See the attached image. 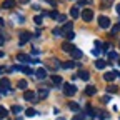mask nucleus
I'll return each instance as SVG.
<instances>
[{"label": "nucleus", "mask_w": 120, "mask_h": 120, "mask_svg": "<svg viewBox=\"0 0 120 120\" xmlns=\"http://www.w3.org/2000/svg\"><path fill=\"white\" fill-rule=\"evenodd\" d=\"M68 107H70L73 112H79V110H80V105H79V103H75V102H70V103H68Z\"/></svg>", "instance_id": "22"}, {"label": "nucleus", "mask_w": 120, "mask_h": 120, "mask_svg": "<svg viewBox=\"0 0 120 120\" xmlns=\"http://www.w3.org/2000/svg\"><path fill=\"white\" fill-rule=\"evenodd\" d=\"M107 92H110V94H117V92H118V88H117L115 85H109V87H107Z\"/></svg>", "instance_id": "24"}, {"label": "nucleus", "mask_w": 120, "mask_h": 120, "mask_svg": "<svg viewBox=\"0 0 120 120\" xmlns=\"http://www.w3.org/2000/svg\"><path fill=\"white\" fill-rule=\"evenodd\" d=\"M72 120H85V117H83L82 113H77V115H73V117H72Z\"/></svg>", "instance_id": "30"}, {"label": "nucleus", "mask_w": 120, "mask_h": 120, "mask_svg": "<svg viewBox=\"0 0 120 120\" xmlns=\"http://www.w3.org/2000/svg\"><path fill=\"white\" fill-rule=\"evenodd\" d=\"M25 115L27 117H34V115H37V110L35 109H27L25 110Z\"/></svg>", "instance_id": "23"}, {"label": "nucleus", "mask_w": 120, "mask_h": 120, "mask_svg": "<svg viewBox=\"0 0 120 120\" xmlns=\"http://www.w3.org/2000/svg\"><path fill=\"white\" fill-rule=\"evenodd\" d=\"M102 102H103V103H109V102H110V97H109V95H105V97L102 98Z\"/></svg>", "instance_id": "38"}, {"label": "nucleus", "mask_w": 120, "mask_h": 120, "mask_svg": "<svg viewBox=\"0 0 120 120\" xmlns=\"http://www.w3.org/2000/svg\"><path fill=\"white\" fill-rule=\"evenodd\" d=\"M65 37H67V40H73V37H75V34L72 32V30H70V32H67L65 34Z\"/></svg>", "instance_id": "31"}, {"label": "nucleus", "mask_w": 120, "mask_h": 120, "mask_svg": "<svg viewBox=\"0 0 120 120\" xmlns=\"http://www.w3.org/2000/svg\"><path fill=\"white\" fill-rule=\"evenodd\" d=\"M4 55H5V53H4V52H2V50H0V58H2V57H4Z\"/></svg>", "instance_id": "43"}, {"label": "nucleus", "mask_w": 120, "mask_h": 120, "mask_svg": "<svg viewBox=\"0 0 120 120\" xmlns=\"http://www.w3.org/2000/svg\"><path fill=\"white\" fill-rule=\"evenodd\" d=\"M35 75H37L38 80H43L45 77H47V70H45V68H38V70L35 72Z\"/></svg>", "instance_id": "11"}, {"label": "nucleus", "mask_w": 120, "mask_h": 120, "mask_svg": "<svg viewBox=\"0 0 120 120\" xmlns=\"http://www.w3.org/2000/svg\"><path fill=\"white\" fill-rule=\"evenodd\" d=\"M12 112H13V113H19V112H22V107H20V105H13V107H12Z\"/></svg>", "instance_id": "27"}, {"label": "nucleus", "mask_w": 120, "mask_h": 120, "mask_svg": "<svg viewBox=\"0 0 120 120\" xmlns=\"http://www.w3.org/2000/svg\"><path fill=\"white\" fill-rule=\"evenodd\" d=\"M34 22H35L37 25H42V17H40V15H37V17L34 19Z\"/></svg>", "instance_id": "34"}, {"label": "nucleus", "mask_w": 120, "mask_h": 120, "mask_svg": "<svg viewBox=\"0 0 120 120\" xmlns=\"http://www.w3.org/2000/svg\"><path fill=\"white\" fill-rule=\"evenodd\" d=\"M47 95H49V88H47V87H43V88H38V92H37V98L43 100V98H47Z\"/></svg>", "instance_id": "7"}, {"label": "nucleus", "mask_w": 120, "mask_h": 120, "mask_svg": "<svg viewBox=\"0 0 120 120\" xmlns=\"http://www.w3.org/2000/svg\"><path fill=\"white\" fill-rule=\"evenodd\" d=\"M70 53H72V57H73V58H82V55H83V53H82V50H79V49H73Z\"/></svg>", "instance_id": "17"}, {"label": "nucleus", "mask_w": 120, "mask_h": 120, "mask_svg": "<svg viewBox=\"0 0 120 120\" xmlns=\"http://www.w3.org/2000/svg\"><path fill=\"white\" fill-rule=\"evenodd\" d=\"M5 117H7V109L0 107V118H5Z\"/></svg>", "instance_id": "29"}, {"label": "nucleus", "mask_w": 120, "mask_h": 120, "mask_svg": "<svg viewBox=\"0 0 120 120\" xmlns=\"http://www.w3.org/2000/svg\"><path fill=\"white\" fill-rule=\"evenodd\" d=\"M23 100H28V102H37V94L32 92V90H25L23 92Z\"/></svg>", "instance_id": "2"}, {"label": "nucleus", "mask_w": 120, "mask_h": 120, "mask_svg": "<svg viewBox=\"0 0 120 120\" xmlns=\"http://www.w3.org/2000/svg\"><path fill=\"white\" fill-rule=\"evenodd\" d=\"M118 65H120V58H118Z\"/></svg>", "instance_id": "45"}, {"label": "nucleus", "mask_w": 120, "mask_h": 120, "mask_svg": "<svg viewBox=\"0 0 120 120\" xmlns=\"http://www.w3.org/2000/svg\"><path fill=\"white\" fill-rule=\"evenodd\" d=\"M49 15H50L52 19H58V13L57 12H49Z\"/></svg>", "instance_id": "36"}, {"label": "nucleus", "mask_w": 120, "mask_h": 120, "mask_svg": "<svg viewBox=\"0 0 120 120\" xmlns=\"http://www.w3.org/2000/svg\"><path fill=\"white\" fill-rule=\"evenodd\" d=\"M52 82L55 85H60V83H62V77H60V75H52Z\"/></svg>", "instance_id": "21"}, {"label": "nucleus", "mask_w": 120, "mask_h": 120, "mask_svg": "<svg viewBox=\"0 0 120 120\" xmlns=\"http://www.w3.org/2000/svg\"><path fill=\"white\" fill-rule=\"evenodd\" d=\"M73 49H75V45H72L70 42H64V43H62V50H64V52H68V53H70Z\"/></svg>", "instance_id": "9"}, {"label": "nucleus", "mask_w": 120, "mask_h": 120, "mask_svg": "<svg viewBox=\"0 0 120 120\" xmlns=\"http://www.w3.org/2000/svg\"><path fill=\"white\" fill-rule=\"evenodd\" d=\"M94 19V12L90 10V8H85V10H82V20H85V22H90Z\"/></svg>", "instance_id": "5"}, {"label": "nucleus", "mask_w": 120, "mask_h": 120, "mask_svg": "<svg viewBox=\"0 0 120 120\" xmlns=\"http://www.w3.org/2000/svg\"><path fill=\"white\" fill-rule=\"evenodd\" d=\"M62 67L64 68H73L75 67V62H65V64H62Z\"/></svg>", "instance_id": "25"}, {"label": "nucleus", "mask_w": 120, "mask_h": 120, "mask_svg": "<svg viewBox=\"0 0 120 120\" xmlns=\"http://www.w3.org/2000/svg\"><path fill=\"white\" fill-rule=\"evenodd\" d=\"M53 35L57 37V35H62V30L60 28H53Z\"/></svg>", "instance_id": "35"}, {"label": "nucleus", "mask_w": 120, "mask_h": 120, "mask_svg": "<svg viewBox=\"0 0 120 120\" xmlns=\"http://www.w3.org/2000/svg\"><path fill=\"white\" fill-rule=\"evenodd\" d=\"M30 37H32V35H30L28 32H22V34H20V45L27 43V42L30 40Z\"/></svg>", "instance_id": "10"}, {"label": "nucleus", "mask_w": 120, "mask_h": 120, "mask_svg": "<svg viewBox=\"0 0 120 120\" xmlns=\"http://www.w3.org/2000/svg\"><path fill=\"white\" fill-rule=\"evenodd\" d=\"M88 4H92V0H80L77 7H83V5H88Z\"/></svg>", "instance_id": "28"}, {"label": "nucleus", "mask_w": 120, "mask_h": 120, "mask_svg": "<svg viewBox=\"0 0 120 120\" xmlns=\"http://www.w3.org/2000/svg\"><path fill=\"white\" fill-rule=\"evenodd\" d=\"M72 27H73V23H72V22H67V23H65L62 28H60V30H62V34L65 35L67 32H70V30H72Z\"/></svg>", "instance_id": "14"}, {"label": "nucleus", "mask_w": 120, "mask_h": 120, "mask_svg": "<svg viewBox=\"0 0 120 120\" xmlns=\"http://www.w3.org/2000/svg\"><path fill=\"white\" fill-rule=\"evenodd\" d=\"M115 77H120V73H118V72H115V70H113V72H107V73H103V79L107 80V82H112Z\"/></svg>", "instance_id": "6"}, {"label": "nucleus", "mask_w": 120, "mask_h": 120, "mask_svg": "<svg viewBox=\"0 0 120 120\" xmlns=\"http://www.w3.org/2000/svg\"><path fill=\"white\" fill-rule=\"evenodd\" d=\"M95 67H97L98 70H103L105 67H107V62H105V60H102V58H98V60H95Z\"/></svg>", "instance_id": "13"}, {"label": "nucleus", "mask_w": 120, "mask_h": 120, "mask_svg": "<svg viewBox=\"0 0 120 120\" xmlns=\"http://www.w3.org/2000/svg\"><path fill=\"white\" fill-rule=\"evenodd\" d=\"M17 60H19V62H22V64H28V62H32V58H30L28 55H25V53H19V55H17Z\"/></svg>", "instance_id": "8"}, {"label": "nucleus", "mask_w": 120, "mask_h": 120, "mask_svg": "<svg viewBox=\"0 0 120 120\" xmlns=\"http://www.w3.org/2000/svg\"><path fill=\"white\" fill-rule=\"evenodd\" d=\"M79 77H80L82 80H88V79H90V73L85 72V70H80V72H79Z\"/></svg>", "instance_id": "19"}, {"label": "nucleus", "mask_w": 120, "mask_h": 120, "mask_svg": "<svg viewBox=\"0 0 120 120\" xmlns=\"http://www.w3.org/2000/svg\"><path fill=\"white\" fill-rule=\"evenodd\" d=\"M112 4H113V0H100V7L102 8H109Z\"/></svg>", "instance_id": "16"}, {"label": "nucleus", "mask_w": 120, "mask_h": 120, "mask_svg": "<svg viewBox=\"0 0 120 120\" xmlns=\"http://www.w3.org/2000/svg\"><path fill=\"white\" fill-rule=\"evenodd\" d=\"M98 25H100V28H109L110 25H112V22H110V19L109 17H98Z\"/></svg>", "instance_id": "3"}, {"label": "nucleus", "mask_w": 120, "mask_h": 120, "mask_svg": "<svg viewBox=\"0 0 120 120\" xmlns=\"http://www.w3.org/2000/svg\"><path fill=\"white\" fill-rule=\"evenodd\" d=\"M50 67H52V68H58V67H62V64H60L57 58H52V60H50Z\"/></svg>", "instance_id": "20"}, {"label": "nucleus", "mask_w": 120, "mask_h": 120, "mask_svg": "<svg viewBox=\"0 0 120 120\" xmlns=\"http://www.w3.org/2000/svg\"><path fill=\"white\" fill-rule=\"evenodd\" d=\"M92 53H94V55H98V53H100V49H98V47H97V49H94V50H92Z\"/></svg>", "instance_id": "39"}, {"label": "nucleus", "mask_w": 120, "mask_h": 120, "mask_svg": "<svg viewBox=\"0 0 120 120\" xmlns=\"http://www.w3.org/2000/svg\"><path fill=\"white\" fill-rule=\"evenodd\" d=\"M0 27H4V20L2 19H0Z\"/></svg>", "instance_id": "44"}, {"label": "nucleus", "mask_w": 120, "mask_h": 120, "mask_svg": "<svg viewBox=\"0 0 120 120\" xmlns=\"http://www.w3.org/2000/svg\"><path fill=\"white\" fill-rule=\"evenodd\" d=\"M19 88H20V90H27V82H25V80H20V82H19Z\"/></svg>", "instance_id": "26"}, {"label": "nucleus", "mask_w": 120, "mask_h": 120, "mask_svg": "<svg viewBox=\"0 0 120 120\" xmlns=\"http://www.w3.org/2000/svg\"><path fill=\"white\" fill-rule=\"evenodd\" d=\"M117 32H120V23H117V25H115V27L112 28V35H115Z\"/></svg>", "instance_id": "32"}, {"label": "nucleus", "mask_w": 120, "mask_h": 120, "mask_svg": "<svg viewBox=\"0 0 120 120\" xmlns=\"http://www.w3.org/2000/svg\"><path fill=\"white\" fill-rule=\"evenodd\" d=\"M8 87H10V80L8 79H0V92L7 94L8 92Z\"/></svg>", "instance_id": "4"}, {"label": "nucleus", "mask_w": 120, "mask_h": 120, "mask_svg": "<svg viewBox=\"0 0 120 120\" xmlns=\"http://www.w3.org/2000/svg\"><path fill=\"white\" fill-rule=\"evenodd\" d=\"M85 94H87V95H95V94H97V88H95L94 85H88V87L85 88Z\"/></svg>", "instance_id": "15"}, {"label": "nucleus", "mask_w": 120, "mask_h": 120, "mask_svg": "<svg viewBox=\"0 0 120 120\" xmlns=\"http://www.w3.org/2000/svg\"><path fill=\"white\" fill-rule=\"evenodd\" d=\"M60 120H62V118H60Z\"/></svg>", "instance_id": "46"}, {"label": "nucleus", "mask_w": 120, "mask_h": 120, "mask_svg": "<svg viewBox=\"0 0 120 120\" xmlns=\"http://www.w3.org/2000/svg\"><path fill=\"white\" fill-rule=\"evenodd\" d=\"M15 7V0H4V4H2V8H13Z\"/></svg>", "instance_id": "12"}, {"label": "nucleus", "mask_w": 120, "mask_h": 120, "mask_svg": "<svg viewBox=\"0 0 120 120\" xmlns=\"http://www.w3.org/2000/svg\"><path fill=\"white\" fill-rule=\"evenodd\" d=\"M45 2H49V4H50V5H53V7L57 5V4H55V0H45Z\"/></svg>", "instance_id": "40"}, {"label": "nucleus", "mask_w": 120, "mask_h": 120, "mask_svg": "<svg viewBox=\"0 0 120 120\" xmlns=\"http://www.w3.org/2000/svg\"><path fill=\"white\" fill-rule=\"evenodd\" d=\"M115 10H117V13H118V15H120V4H118V5H117V7H115Z\"/></svg>", "instance_id": "41"}, {"label": "nucleus", "mask_w": 120, "mask_h": 120, "mask_svg": "<svg viewBox=\"0 0 120 120\" xmlns=\"http://www.w3.org/2000/svg\"><path fill=\"white\" fill-rule=\"evenodd\" d=\"M64 94H65L67 97L75 95V94H77V87H75L73 83H65V85H64Z\"/></svg>", "instance_id": "1"}, {"label": "nucleus", "mask_w": 120, "mask_h": 120, "mask_svg": "<svg viewBox=\"0 0 120 120\" xmlns=\"http://www.w3.org/2000/svg\"><path fill=\"white\" fill-rule=\"evenodd\" d=\"M19 2H20V4H27V2H28V0H19Z\"/></svg>", "instance_id": "42"}, {"label": "nucleus", "mask_w": 120, "mask_h": 120, "mask_svg": "<svg viewBox=\"0 0 120 120\" xmlns=\"http://www.w3.org/2000/svg\"><path fill=\"white\" fill-rule=\"evenodd\" d=\"M65 19H67L65 15H60V13H58V19H57V20H58V22H65Z\"/></svg>", "instance_id": "37"}, {"label": "nucleus", "mask_w": 120, "mask_h": 120, "mask_svg": "<svg viewBox=\"0 0 120 120\" xmlns=\"http://www.w3.org/2000/svg\"><path fill=\"white\" fill-rule=\"evenodd\" d=\"M70 15H72V19H77L79 15H80V12H79V7H72V8H70Z\"/></svg>", "instance_id": "18"}, {"label": "nucleus", "mask_w": 120, "mask_h": 120, "mask_svg": "<svg viewBox=\"0 0 120 120\" xmlns=\"http://www.w3.org/2000/svg\"><path fill=\"white\" fill-rule=\"evenodd\" d=\"M109 58H110V60H115V58H118L117 52H110V53H109Z\"/></svg>", "instance_id": "33"}]
</instances>
